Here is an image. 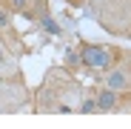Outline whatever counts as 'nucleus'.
<instances>
[{
  "label": "nucleus",
  "mask_w": 131,
  "mask_h": 129,
  "mask_svg": "<svg viewBox=\"0 0 131 129\" xmlns=\"http://www.w3.org/2000/svg\"><path fill=\"white\" fill-rule=\"evenodd\" d=\"M80 57L85 66H91V69H108L111 66V55H108L103 46H91V43H85V46L80 49Z\"/></svg>",
  "instance_id": "f257e3e1"
},
{
  "label": "nucleus",
  "mask_w": 131,
  "mask_h": 129,
  "mask_svg": "<svg viewBox=\"0 0 131 129\" xmlns=\"http://www.w3.org/2000/svg\"><path fill=\"white\" fill-rule=\"evenodd\" d=\"M117 106V89H103L97 95V109L100 112H111Z\"/></svg>",
  "instance_id": "f03ea898"
},
{
  "label": "nucleus",
  "mask_w": 131,
  "mask_h": 129,
  "mask_svg": "<svg viewBox=\"0 0 131 129\" xmlns=\"http://www.w3.org/2000/svg\"><path fill=\"white\" fill-rule=\"evenodd\" d=\"M105 86L120 92V89H125V86H128V75H125V72H111V75L105 78Z\"/></svg>",
  "instance_id": "7ed1b4c3"
},
{
  "label": "nucleus",
  "mask_w": 131,
  "mask_h": 129,
  "mask_svg": "<svg viewBox=\"0 0 131 129\" xmlns=\"http://www.w3.org/2000/svg\"><path fill=\"white\" fill-rule=\"evenodd\" d=\"M43 26H46V32H51V35H57V32H60V26L54 23L51 17H46V20H43Z\"/></svg>",
  "instance_id": "20e7f679"
},
{
  "label": "nucleus",
  "mask_w": 131,
  "mask_h": 129,
  "mask_svg": "<svg viewBox=\"0 0 131 129\" xmlns=\"http://www.w3.org/2000/svg\"><path fill=\"white\" fill-rule=\"evenodd\" d=\"M83 112H97V100H85L83 103Z\"/></svg>",
  "instance_id": "39448f33"
},
{
  "label": "nucleus",
  "mask_w": 131,
  "mask_h": 129,
  "mask_svg": "<svg viewBox=\"0 0 131 129\" xmlns=\"http://www.w3.org/2000/svg\"><path fill=\"white\" fill-rule=\"evenodd\" d=\"M12 6H14V9H23V6H26V0H12Z\"/></svg>",
  "instance_id": "423d86ee"
},
{
  "label": "nucleus",
  "mask_w": 131,
  "mask_h": 129,
  "mask_svg": "<svg viewBox=\"0 0 131 129\" xmlns=\"http://www.w3.org/2000/svg\"><path fill=\"white\" fill-rule=\"evenodd\" d=\"M6 20H9V17H6V14H3V12H0V26H3V23H6Z\"/></svg>",
  "instance_id": "0eeeda50"
},
{
  "label": "nucleus",
  "mask_w": 131,
  "mask_h": 129,
  "mask_svg": "<svg viewBox=\"0 0 131 129\" xmlns=\"http://www.w3.org/2000/svg\"><path fill=\"white\" fill-rule=\"evenodd\" d=\"M0 63H6V55H3V49H0Z\"/></svg>",
  "instance_id": "6e6552de"
}]
</instances>
